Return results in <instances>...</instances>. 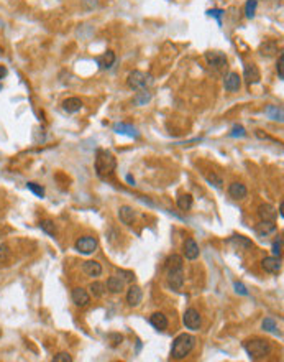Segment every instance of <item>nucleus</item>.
Returning <instances> with one entry per match:
<instances>
[{
  "instance_id": "obj_20",
  "label": "nucleus",
  "mask_w": 284,
  "mask_h": 362,
  "mask_svg": "<svg viewBox=\"0 0 284 362\" xmlns=\"http://www.w3.org/2000/svg\"><path fill=\"white\" fill-rule=\"evenodd\" d=\"M63 109L68 114H76L82 109V101L79 97H69L63 102Z\"/></svg>"
},
{
  "instance_id": "obj_22",
  "label": "nucleus",
  "mask_w": 284,
  "mask_h": 362,
  "mask_svg": "<svg viewBox=\"0 0 284 362\" xmlns=\"http://www.w3.org/2000/svg\"><path fill=\"white\" fill-rule=\"evenodd\" d=\"M258 216H260L261 221H274L278 213L271 204H263V206L258 207Z\"/></svg>"
},
{
  "instance_id": "obj_28",
  "label": "nucleus",
  "mask_w": 284,
  "mask_h": 362,
  "mask_svg": "<svg viewBox=\"0 0 284 362\" xmlns=\"http://www.w3.org/2000/svg\"><path fill=\"white\" fill-rule=\"evenodd\" d=\"M266 114H268V117L273 119V121L283 122V110L276 107V105H268V107H266Z\"/></svg>"
},
{
  "instance_id": "obj_15",
  "label": "nucleus",
  "mask_w": 284,
  "mask_h": 362,
  "mask_svg": "<svg viewBox=\"0 0 284 362\" xmlns=\"http://www.w3.org/2000/svg\"><path fill=\"white\" fill-rule=\"evenodd\" d=\"M114 132H117V134H122V135H128V137H135V139H138L140 134L138 130L135 129L130 123H125V122H118L114 125Z\"/></svg>"
},
{
  "instance_id": "obj_40",
  "label": "nucleus",
  "mask_w": 284,
  "mask_h": 362,
  "mask_svg": "<svg viewBox=\"0 0 284 362\" xmlns=\"http://www.w3.org/2000/svg\"><path fill=\"white\" fill-rule=\"evenodd\" d=\"M245 135H246V132L242 125H235L232 134H230V137H245Z\"/></svg>"
},
{
  "instance_id": "obj_41",
  "label": "nucleus",
  "mask_w": 284,
  "mask_h": 362,
  "mask_svg": "<svg viewBox=\"0 0 284 362\" xmlns=\"http://www.w3.org/2000/svg\"><path fill=\"white\" fill-rule=\"evenodd\" d=\"M118 275H120V278L123 282H133V280H135V275H133L132 272H127V270H120V272H118Z\"/></svg>"
},
{
  "instance_id": "obj_14",
  "label": "nucleus",
  "mask_w": 284,
  "mask_h": 362,
  "mask_svg": "<svg viewBox=\"0 0 284 362\" xmlns=\"http://www.w3.org/2000/svg\"><path fill=\"white\" fill-rule=\"evenodd\" d=\"M224 84H225V89L228 92H237L242 86V78L238 76L237 73H228L227 76H225Z\"/></svg>"
},
{
  "instance_id": "obj_10",
  "label": "nucleus",
  "mask_w": 284,
  "mask_h": 362,
  "mask_svg": "<svg viewBox=\"0 0 284 362\" xmlns=\"http://www.w3.org/2000/svg\"><path fill=\"white\" fill-rule=\"evenodd\" d=\"M261 267H263L265 272L276 275V273L281 272V259L276 257V255H274V257H266L263 259V262H261Z\"/></svg>"
},
{
  "instance_id": "obj_34",
  "label": "nucleus",
  "mask_w": 284,
  "mask_h": 362,
  "mask_svg": "<svg viewBox=\"0 0 284 362\" xmlns=\"http://www.w3.org/2000/svg\"><path fill=\"white\" fill-rule=\"evenodd\" d=\"M26 188H28L30 191H33L38 198H43L44 196V189L39 186V184H37V183H26Z\"/></svg>"
},
{
  "instance_id": "obj_16",
  "label": "nucleus",
  "mask_w": 284,
  "mask_h": 362,
  "mask_svg": "<svg viewBox=\"0 0 284 362\" xmlns=\"http://www.w3.org/2000/svg\"><path fill=\"white\" fill-rule=\"evenodd\" d=\"M199 254H201V250H199V245L196 244V241L188 239L184 242V255H186V259L196 260L199 257Z\"/></svg>"
},
{
  "instance_id": "obj_24",
  "label": "nucleus",
  "mask_w": 284,
  "mask_h": 362,
  "mask_svg": "<svg viewBox=\"0 0 284 362\" xmlns=\"http://www.w3.org/2000/svg\"><path fill=\"white\" fill-rule=\"evenodd\" d=\"M228 242L237 250H246V249H250V247H251V241H248L246 237H243V236H233Z\"/></svg>"
},
{
  "instance_id": "obj_43",
  "label": "nucleus",
  "mask_w": 284,
  "mask_h": 362,
  "mask_svg": "<svg viewBox=\"0 0 284 362\" xmlns=\"http://www.w3.org/2000/svg\"><path fill=\"white\" fill-rule=\"evenodd\" d=\"M235 290H237V293H240V295H245V297H246V295H248V290L245 288V285L238 283V282H237V283H235Z\"/></svg>"
},
{
  "instance_id": "obj_19",
  "label": "nucleus",
  "mask_w": 284,
  "mask_h": 362,
  "mask_svg": "<svg viewBox=\"0 0 284 362\" xmlns=\"http://www.w3.org/2000/svg\"><path fill=\"white\" fill-rule=\"evenodd\" d=\"M82 270L89 277H99L102 273V267L99 262H95V260H87V262L82 263Z\"/></svg>"
},
{
  "instance_id": "obj_36",
  "label": "nucleus",
  "mask_w": 284,
  "mask_h": 362,
  "mask_svg": "<svg viewBox=\"0 0 284 362\" xmlns=\"http://www.w3.org/2000/svg\"><path fill=\"white\" fill-rule=\"evenodd\" d=\"M276 69H278V76L279 79L284 78V55H279L278 63H276Z\"/></svg>"
},
{
  "instance_id": "obj_32",
  "label": "nucleus",
  "mask_w": 284,
  "mask_h": 362,
  "mask_svg": "<svg viewBox=\"0 0 284 362\" xmlns=\"http://www.w3.org/2000/svg\"><path fill=\"white\" fill-rule=\"evenodd\" d=\"M256 7H258V0H248L246 5H245V13L248 19H253L256 12Z\"/></svg>"
},
{
  "instance_id": "obj_45",
  "label": "nucleus",
  "mask_w": 284,
  "mask_h": 362,
  "mask_svg": "<svg viewBox=\"0 0 284 362\" xmlns=\"http://www.w3.org/2000/svg\"><path fill=\"white\" fill-rule=\"evenodd\" d=\"M127 180H128V183H130V184H135V180H133L132 176H127Z\"/></svg>"
},
{
  "instance_id": "obj_13",
  "label": "nucleus",
  "mask_w": 284,
  "mask_h": 362,
  "mask_svg": "<svg viewBox=\"0 0 284 362\" xmlns=\"http://www.w3.org/2000/svg\"><path fill=\"white\" fill-rule=\"evenodd\" d=\"M255 232L260 237H268L269 234L276 232V224H274V221H261L260 224H256Z\"/></svg>"
},
{
  "instance_id": "obj_31",
  "label": "nucleus",
  "mask_w": 284,
  "mask_h": 362,
  "mask_svg": "<svg viewBox=\"0 0 284 362\" xmlns=\"http://www.w3.org/2000/svg\"><path fill=\"white\" fill-rule=\"evenodd\" d=\"M150 101H151V94H150L148 91H141L138 92V96L135 97L136 105H145L146 102H150Z\"/></svg>"
},
{
  "instance_id": "obj_4",
  "label": "nucleus",
  "mask_w": 284,
  "mask_h": 362,
  "mask_svg": "<svg viewBox=\"0 0 284 362\" xmlns=\"http://www.w3.org/2000/svg\"><path fill=\"white\" fill-rule=\"evenodd\" d=\"M243 347H245L246 354L253 361L263 359V357L271 352V344L266 339H248V341L243 342Z\"/></svg>"
},
{
  "instance_id": "obj_44",
  "label": "nucleus",
  "mask_w": 284,
  "mask_h": 362,
  "mask_svg": "<svg viewBox=\"0 0 284 362\" xmlns=\"http://www.w3.org/2000/svg\"><path fill=\"white\" fill-rule=\"evenodd\" d=\"M5 74H7V69L3 68V66H0V79H2L3 76H5Z\"/></svg>"
},
{
  "instance_id": "obj_1",
  "label": "nucleus",
  "mask_w": 284,
  "mask_h": 362,
  "mask_svg": "<svg viewBox=\"0 0 284 362\" xmlns=\"http://www.w3.org/2000/svg\"><path fill=\"white\" fill-rule=\"evenodd\" d=\"M166 277L168 285L172 290H181L184 285V268H183V259L179 255H171L166 260Z\"/></svg>"
},
{
  "instance_id": "obj_7",
  "label": "nucleus",
  "mask_w": 284,
  "mask_h": 362,
  "mask_svg": "<svg viewBox=\"0 0 284 362\" xmlns=\"http://www.w3.org/2000/svg\"><path fill=\"white\" fill-rule=\"evenodd\" d=\"M183 321H184L186 328H188V329H194V331L201 328V323H202L201 315H199V311L194 310V308H189V310H186L184 316H183Z\"/></svg>"
},
{
  "instance_id": "obj_37",
  "label": "nucleus",
  "mask_w": 284,
  "mask_h": 362,
  "mask_svg": "<svg viewBox=\"0 0 284 362\" xmlns=\"http://www.w3.org/2000/svg\"><path fill=\"white\" fill-rule=\"evenodd\" d=\"M53 361L55 362H73V357H71L68 352H59L57 356L53 357Z\"/></svg>"
},
{
  "instance_id": "obj_8",
  "label": "nucleus",
  "mask_w": 284,
  "mask_h": 362,
  "mask_svg": "<svg viewBox=\"0 0 284 362\" xmlns=\"http://www.w3.org/2000/svg\"><path fill=\"white\" fill-rule=\"evenodd\" d=\"M76 249L81 254H92L97 249V239L91 236H84L76 241Z\"/></svg>"
},
{
  "instance_id": "obj_42",
  "label": "nucleus",
  "mask_w": 284,
  "mask_h": 362,
  "mask_svg": "<svg viewBox=\"0 0 284 362\" xmlns=\"http://www.w3.org/2000/svg\"><path fill=\"white\" fill-rule=\"evenodd\" d=\"M207 13H208V15H210V17H215V19H217V23L222 25L220 17H222V13H224V12H222V10H208Z\"/></svg>"
},
{
  "instance_id": "obj_3",
  "label": "nucleus",
  "mask_w": 284,
  "mask_h": 362,
  "mask_svg": "<svg viewBox=\"0 0 284 362\" xmlns=\"http://www.w3.org/2000/svg\"><path fill=\"white\" fill-rule=\"evenodd\" d=\"M194 346H196V338L190 336V334H179L174 342H172V347H171V357L172 359H184L186 356L190 354V351L194 349Z\"/></svg>"
},
{
  "instance_id": "obj_23",
  "label": "nucleus",
  "mask_w": 284,
  "mask_h": 362,
  "mask_svg": "<svg viewBox=\"0 0 284 362\" xmlns=\"http://www.w3.org/2000/svg\"><path fill=\"white\" fill-rule=\"evenodd\" d=\"M123 286H125V282H123L120 277H110L107 280V288L112 291V293H122Z\"/></svg>"
},
{
  "instance_id": "obj_33",
  "label": "nucleus",
  "mask_w": 284,
  "mask_h": 362,
  "mask_svg": "<svg viewBox=\"0 0 284 362\" xmlns=\"http://www.w3.org/2000/svg\"><path fill=\"white\" fill-rule=\"evenodd\" d=\"M263 329L265 331H269V333H274V331L278 329L276 321H274L273 318H266V320L263 321Z\"/></svg>"
},
{
  "instance_id": "obj_18",
  "label": "nucleus",
  "mask_w": 284,
  "mask_h": 362,
  "mask_svg": "<svg viewBox=\"0 0 284 362\" xmlns=\"http://www.w3.org/2000/svg\"><path fill=\"white\" fill-rule=\"evenodd\" d=\"M95 63L100 69H109V68H112V64L115 63V55L112 51H105L104 55L97 56Z\"/></svg>"
},
{
  "instance_id": "obj_21",
  "label": "nucleus",
  "mask_w": 284,
  "mask_h": 362,
  "mask_svg": "<svg viewBox=\"0 0 284 362\" xmlns=\"http://www.w3.org/2000/svg\"><path fill=\"white\" fill-rule=\"evenodd\" d=\"M150 323L154 329L158 331H164L168 328V318L163 315V313H153L151 318H150Z\"/></svg>"
},
{
  "instance_id": "obj_38",
  "label": "nucleus",
  "mask_w": 284,
  "mask_h": 362,
  "mask_svg": "<svg viewBox=\"0 0 284 362\" xmlns=\"http://www.w3.org/2000/svg\"><path fill=\"white\" fill-rule=\"evenodd\" d=\"M273 254L276 255V257H281V254H283V239L281 237H279V239L273 244Z\"/></svg>"
},
{
  "instance_id": "obj_12",
  "label": "nucleus",
  "mask_w": 284,
  "mask_h": 362,
  "mask_svg": "<svg viewBox=\"0 0 284 362\" xmlns=\"http://www.w3.org/2000/svg\"><path fill=\"white\" fill-rule=\"evenodd\" d=\"M141 300H143V291H141L138 285H132L127 293V303L130 304V306H138L141 303Z\"/></svg>"
},
{
  "instance_id": "obj_35",
  "label": "nucleus",
  "mask_w": 284,
  "mask_h": 362,
  "mask_svg": "<svg viewBox=\"0 0 284 362\" xmlns=\"http://www.w3.org/2000/svg\"><path fill=\"white\" fill-rule=\"evenodd\" d=\"M10 259V249H8V245H0V263H5L7 260Z\"/></svg>"
},
{
  "instance_id": "obj_27",
  "label": "nucleus",
  "mask_w": 284,
  "mask_h": 362,
  "mask_svg": "<svg viewBox=\"0 0 284 362\" xmlns=\"http://www.w3.org/2000/svg\"><path fill=\"white\" fill-rule=\"evenodd\" d=\"M89 290H91V293L95 298H102L105 293V285L102 282H94V283H91V286H89Z\"/></svg>"
},
{
  "instance_id": "obj_9",
  "label": "nucleus",
  "mask_w": 284,
  "mask_h": 362,
  "mask_svg": "<svg viewBox=\"0 0 284 362\" xmlns=\"http://www.w3.org/2000/svg\"><path fill=\"white\" fill-rule=\"evenodd\" d=\"M243 78H245V81L248 84H256V82H260L261 79V74H260V69L256 64L253 63H248L245 64V68H243Z\"/></svg>"
},
{
  "instance_id": "obj_30",
  "label": "nucleus",
  "mask_w": 284,
  "mask_h": 362,
  "mask_svg": "<svg viewBox=\"0 0 284 362\" xmlns=\"http://www.w3.org/2000/svg\"><path fill=\"white\" fill-rule=\"evenodd\" d=\"M260 51H261V55H266V56H271V55H274V53L278 51V48H276V43H273V41H266L265 45H261V48H260Z\"/></svg>"
},
{
  "instance_id": "obj_5",
  "label": "nucleus",
  "mask_w": 284,
  "mask_h": 362,
  "mask_svg": "<svg viewBox=\"0 0 284 362\" xmlns=\"http://www.w3.org/2000/svg\"><path fill=\"white\" fill-rule=\"evenodd\" d=\"M127 82L133 91H146L153 84V79L150 74H146L143 71H133L130 73V76H128Z\"/></svg>"
},
{
  "instance_id": "obj_29",
  "label": "nucleus",
  "mask_w": 284,
  "mask_h": 362,
  "mask_svg": "<svg viewBox=\"0 0 284 362\" xmlns=\"http://www.w3.org/2000/svg\"><path fill=\"white\" fill-rule=\"evenodd\" d=\"M39 227H41V231H43V232H46L48 236H55V234H56V226H55V222H53V221H50V219L41 221V222H39Z\"/></svg>"
},
{
  "instance_id": "obj_46",
  "label": "nucleus",
  "mask_w": 284,
  "mask_h": 362,
  "mask_svg": "<svg viewBox=\"0 0 284 362\" xmlns=\"http://www.w3.org/2000/svg\"><path fill=\"white\" fill-rule=\"evenodd\" d=\"M0 336H2V329H0Z\"/></svg>"
},
{
  "instance_id": "obj_25",
  "label": "nucleus",
  "mask_w": 284,
  "mask_h": 362,
  "mask_svg": "<svg viewBox=\"0 0 284 362\" xmlns=\"http://www.w3.org/2000/svg\"><path fill=\"white\" fill-rule=\"evenodd\" d=\"M118 218H120L123 224H132L133 219H135V211L130 206H122L118 209Z\"/></svg>"
},
{
  "instance_id": "obj_26",
  "label": "nucleus",
  "mask_w": 284,
  "mask_h": 362,
  "mask_svg": "<svg viewBox=\"0 0 284 362\" xmlns=\"http://www.w3.org/2000/svg\"><path fill=\"white\" fill-rule=\"evenodd\" d=\"M177 207L183 211H189L192 207V196L190 194H183L177 198Z\"/></svg>"
},
{
  "instance_id": "obj_17",
  "label": "nucleus",
  "mask_w": 284,
  "mask_h": 362,
  "mask_svg": "<svg viewBox=\"0 0 284 362\" xmlns=\"http://www.w3.org/2000/svg\"><path fill=\"white\" fill-rule=\"evenodd\" d=\"M228 194H230V198H233V200H245L248 191H246L245 184H242V183H232L228 186Z\"/></svg>"
},
{
  "instance_id": "obj_39",
  "label": "nucleus",
  "mask_w": 284,
  "mask_h": 362,
  "mask_svg": "<svg viewBox=\"0 0 284 362\" xmlns=\"http://www.w3.org/2000/svg\"><path fill=\"white\" fill-rule=\"evenodd\" d=\"M207 181H208V183H212V184H214V186H217V188H220V186H222V178H220V176H217L215 173L207 175Z\"/></svg>"
},
{
  "instance_id": "obj_6",
  "label": "nucleus",
  "mask_w": 284,
  "mask_h": 362,
  "mask_svg": "<svg viewBox=\"0 0 284 362\" xmlns=\"http://www.w3.org/2000/svg\"><path fill=\"white\" fill-rule=\"evenodd\" d=\"M206 60L208 66H210L212 69H214L215 74H224L227 71V58H225L224 53L220 51H208L206 53Z\"/></svg>"
},
{
  "instance_id": "obj_2",
  "label": "nucleus",
  "mask_w": 284,
  "mask_h": 362,
  "mask_svg": "<svg viewBox=\"0 0 284 362\" xmlns=\"http://www.w3.org/2000/svg\"><path fill=\"white\" fill-rule=\"evenodd\" d=\"M94 165H95L97 176L99 178H107L117 168V158L110 152H107V150H97Z\"/></svg>"
},
{
  "instance_id": "obj_11",
  "label": "nucleus",
  "mask_w": 284,
  "mask_h": 362,
  "mask_svg": "<svg viewBox=\"0 0 284 362\" xmlns=\"http://www.w3.org/2000/svg\"><path fill=\"white\" fill-rule=\"evenodd\" d=\"M71 298H73V303L76 304V306H87L89 303H91V297H89V293L86 290L82 288H74L73 293H71Z\"/></svg>"
}]
</instances>
